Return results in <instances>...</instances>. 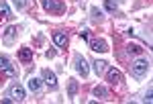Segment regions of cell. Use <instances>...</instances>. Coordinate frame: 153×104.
I'll return each mask as SVG.
<instances>
[{
    "instance_id": "1",
    "label": "cell",
    "mask_w": 153,
    "mask_h": 104,
    "mask_svg": "<svg viewBox=\"0 0 153 104\" xmlns=\"http://www.w3.org/2000/svg\"><path fill=\"white\" fill-rule=\"evenodd\" d=\"M131 71H133L137 78H143V76H147V71H149V61H147L145 57L135 59V61L131 63Z\"/></svg>"
},
{
    "instance_id": "2",
    "label": "cell",
    "mask_w": 153,
    "mask_h": 104,
    "mask_svg": "<svg viewBox=\"0 0 153 104\" xmlns=\"http://www.w3.org/2000/svg\"><path fill=\"white\" fill-rule=\"evenodd\" d=\"M41 4H43V8L49 12H63L65 10V6H63V2L61 0H41Z\"/></svg>"
},
{
    "instance_id": "3",
    "label": "cell",
    "mask_w": 153,
    "mask_h": 104,
    "mask_svg": "<svg viewBox=\"0 0 153 104\" xmlns=\"http://www.w3.org/2000/svg\"><path fill=\"white\" fill-rule=\"evenodd\" d=\"M0 69H2V71H4L8 78H14V76H16V69L12 68V63H10L6 57H4V55H0Z\"/></svg>"
},
{
    "instance_id": "4",
    "label": "cell",
    "mask_w": 153,
    "mask_h": 104,
    "mask_svg": "<svg viewBox=\"0 0 153 104\" xmlns=\"http://www.w3.org/2000/svg\"><path fill=\"white\" fill-rule=\"evenodd\" d=\"M90 49L96 51V53H104V51H108V43L104 39H92L90 41Z\"/></svg>"
},
{
    "instance_id": "5",
    "label": "cell",
    "mask_w": 153,
    "mask_h": 104,
    "mask_svg": "<svg viewBox=\"0 0 153 104\" xmlns=\"http://www.w3.org/2000/svg\"><path fill=\"white\" fill-rule=\"evenodd\" d=\"M41 76H43L45 84H47L51 90H55V88H57V78H55V74H53V71H49V69H43V71H41Z\"/></svg>"
},
{
    "instance_id": "6",
    "label": "cell",
    "mask_w": 153,
    "mask_h": 104,
    "mask_svg": "<svg viewBox=\"0 0 153 104\" xmlns=\"http://www.w3.org/2000/svg\"><path fill=\"white\" fill-rule=\"evenodd\" d=\"M76 71H78L82 78L88 76V61H86L82 55H78V57H76Z\"/></svg>"
},
{
    "instance_id": "7",
    "label": "cell",
    "mask_w": 153,
    "mask_h": 104,
    "mask_svg": "<svg viewBox=\"0 0 153 104\" xmlns=\"http://www.w3.org/2000/svg\"><path fill=\"white\" fill-rule=\"evenodd\" d=\"M106 80H108L110 84H112V86H114V84H118V82H123V74H120L118 69L110 68L108 71H106Z\"/></svg>"
},
{
    "instance_id": "8",
    "label": "cell",
    "mask_w": 153,
    "mask_h": 104,
    "mask_svg": "<svg viewBox=\"0 0 153 104\" xmlns=\"http://www.w3.org/2000/svg\"><path fill=\"white\" fill-rule=\"evenodd\" d=\"M51 39H53V43H55L57 47H65V45H68V41H70V39H68V35L63 33V31L53 33V37H51Z\"/></svg>"
},
{
    "instance_id": "9",
    "label": "cell",
    "mask_w": 153,
    "mask_h": 104,
    "mask_svg": "<svg viewBox=\"0 0 153 104\" xmlns=\"http://www.w3.org/2000/svg\"><path fill=\"white\" fill-rule=\"evenodd\" d=\"M10 96H12V100H25V88L23 86H19V84H14L10 88Z\"/></svg>"
},
{
    "instance_id": "10",
    "label": "cell",
    "mask_w": 153,
    "mask_h": 104,
    "mask_svg": "<svg viewBox=\"0 0 153 104\" xmlns=\"http://www.w3.org/2000/svg\"><path fill=\"white\" fill-rule=\"evenodd\" d=\"M14 37H16V27H8L4 31V43L6 45H12L14 43Z\"/></svg>"
},
{
    "instance_id": "11",
    "label": "cell",
    "mask_w": 153,
    "mask_h": 104,
    "mask_svg": "<svg viewBox=\"0 0 153 104\" xmlns=\"http://www.w3.org/2000/svg\"><path fill=\"white\" fill-rule=\"evenodd\" d=\"M19 59H21V61H25V63H27V61H31V59H33V49L23 47V49L19 51Z\"/></svg>"
},
{
    "instance_id": "12",
    "label": "cell",
    "mask_w": 153,
    "mask_h": 104,
    "mask_svg": "<svg viewBox=\"0 0 153 104\" xmlns=\"http://www.w3.org/2000/svg\"><path fill=\"white\" fill-rule=\"evenodd\" d=\"M0 16H2V19H12V12H10L8 4H6L4 0H0Z\"/></svg>"
},
{
    "instance_id": "13",
    "label": "cell",
    "mask_w": 153,
    "mask_h": 104,
    "mask_svg": "<svg viewBox=\"0 0 153 104\" xmlns=\"http://www.w3.org/2000/svg\"><path fill=\"white\" fill-rule=\"evenodd\" d=\"M127 53H129V55H141L143 49H141V45H137V43H129V45H127Z\"/></svg>"
},
{
    "instance_id": "14",
    "label": "cell",
    "mask_w": 153,
    "mask_h": 104,
    "mask_svg": "<svg viewBox=\"0 0 153 104\" xmlns=\"http://www.w3.org/2000/svg\"><path fill=\"white\" fill-rule=\"evenodd\" d=\"M94 71H96V76H102V74L106 71V61L96 59V61H94Z\"/></svg>"
},
{
    "instance_id": "15",
    "label": "cell",
    "mask_w": 153,
    "mask_h": 104,
    "mask_svg": "<svg viewBox=\"0 0 153 104\" xmlns=\"http://www.w3.org/2000/svg\"><path fill=\"white\" fill-rule=\"evenodd\" d=\"M92 94H94L96 98H106L108 96V90H106L104 86H94L92 88Z\"/></svg>"
},
{
    "instance_id": "16",
    "label": "cell",
    "mask_w": 153,
    "mask_h": 104,
    "mask_svg": "<svg viewBox=\"0 0 153 104\" xmlns=\"http://www.w3.org/2000/svg\"><path fill=\"white\" fill-rule=\"evenodd\" d=\"M27 86H29L31 92H39V90H41V80H39V78H31Z\"/></svg>"
},
{
    "instance_id": "17",
    "label": "cell",
    "mask_w": 153,
    "mask_h": 104,
    "mask_svg": "<svg viewBox=\"0 0 153 104\" xmlns=\"http://www.w3.org/2000/svg\"><path fill=\"white\" fill-rule=\"evenodd\" d=\"M78 92V82L76 80H70V86H68V94H70V98H74Z\"/></svg>"
},
{
    "instance_id": "18",
    "label": "cell",
    "mask_w": 153,
    "mask_h": 104,
    "mask_svg": "<svg viewBox=\"0 0 153 104\" xmlns=\"http://www.w3.org/2000/svg\"><path fill=\"white\" fill-rule=\"evenodd\" d=\"M90 14H92V19H94V21H102V19H104L102 10H98L96 6H92V8H90Z\"/></svg>"
},
{
    "instance_id": "19",
    "label": "cell",
    "mask_w": 153,
    "mask_h": 104,
    "mask_svg": "<svg viewBox=\"0 0 153 104\" xmlns=\"http://www.w3.org/2000/svg\"><path fill=\"white\" fill-rule=\"evenodd\" d=\"M104 6L108 12H117V4L112 2V0H104Z\"/></svg>"
},
{
    "instance_id": "20",
    "label": "cell",
    "mask_w": 153,
    "mask_h": 104,
    "mask_svg": "<svg viewBox=\"0 0 153 104\" xmlns=\"http://www.w3.org/2000/svg\"><path fill=\"white\" fill-rule=\"evenodd\" d=\"M14 6L21 10V8H25V6H27V0H14Z\"/></svg>"
},
{
    "instance_id": "21",
    "label": "cell",
    "mask_w": 153,
    "mask_h": 104,
    "mask_svg": "<svg viewBox=\"0 0 153 104\" xmlns=\"http://www.w3.org/2000/svg\"><path fill=\"white\" fill-rule=\"evenodd\" d=\"M80 37H82V39H90V29H82Z\"/></svg>"
},
{
    "instance_id": "22",
    "label": "cell",
    "mask_w": 153,
    "mask_h": 104,
    "mask_svg": "<svg viewBox=\"0 0 153 104\" xmlns=\"http://www.w3.org/2000/svg\"><path fill=\"white\" fill-rule=\"evenodd\" d=\"M151 100H153V98H151V90H149V92H147V96H145V102L149 104V102H151Z\"/></svg>"
}]
</instances>
